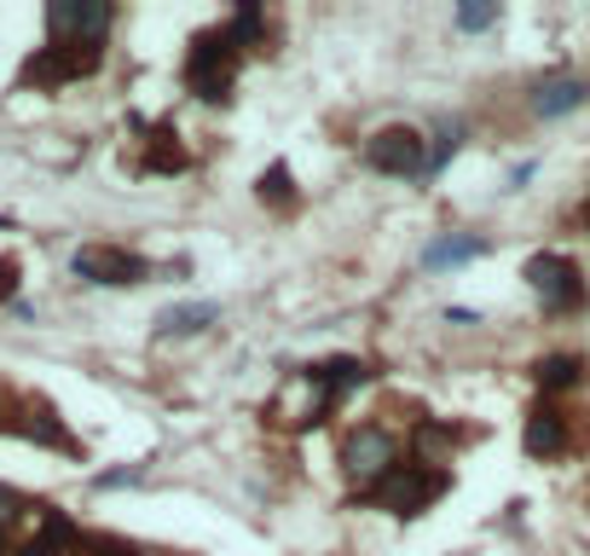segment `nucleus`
Returning a JSON list of instances; mask_svg holds the SVG:
<instances>
[{"mask_svg":"<svg viewBox=\"0 0 590 556\" xmlns=\"http://www.w3.org/2000/svg\"><path fill=\"white\" fill-rule=\"evenodd\" d=\"M99 64H105V47H70V41H46V47H35V53L23 59V70H18V87L59 93V87H70V82H82V75H93Z\"/></svg>","mask_w":590,"mask_h":556,"instance_id":"obj_4","label":"nucleus"},{"mask_svg":"<svg viewBox=\"0 0 590 556\" xmlns=\"http://www.w3.org/2000/svg\"><path fill=\"white\" fill-rule=\"evenodd\" d=\"M111 23H116V7H105V0H53L46 7V41L105 47Z\"/></svg>","mask_w":590,"mask_h":556,"instance_id":"obj_8","label":"nucleus"},{"mask_svg":"<svg viewBox=\"0 0 590 556\" xmlns=\"http://www.w3.org/2000/svg\"><path fill=\"white\" fill-rule=\"evenodd\" d=\"M192 157H186V145H179V134L174 128H157V134H151V157L139 163L145 174H179V168H186Z\"/></svg>","mask_w":590,"mask_h":556,"instance_id":"obj_18","label":"nucleus"},{"mask_svg":"<svg viewBox=\"0 0 590 556\" xmlns=\"http://www.w3.org/2000/svg\"><path fill=\"white\" fill-rule=\"evenodd\" d=\"M532 174H538V163H516V168H509V186H504V192H521Z\"/></svg>","mask_w":590,"mask_h":556,"instance_id":"obj_25","label":"nucleus"},{"mask_svg":"<svg viewBox=\"0 0 590 556\" xmlns=\"http://www.w3.org/2000/svg\"><path fill=\"white\" fill-rule=\"evenodd\" d=\"M584 99H590V82H579V75H550V82H538V87H532V116L556 122V116L579 111Z\"/></svg>","mask_w":590,"mask_h":556,"instance_id":"obj_12","label":"nucleus"},{"mask_svg":"<svg viewBox=\"0 0 590 556\" xmlns=\"http://www.w3.org/2000/svg\"><path fill=\"white\" fill-rule=\"evenodd\" d=\"M30 511H35V498H30V493H18V487H7V482H0V534L12 539V527H23V522H30Z\"/></svg>","mask_w":590,"mask_h":556,"instance_id":"obj_21","label":"nucleus"},{"mask_svg":"<svg viewBox=\"0 0 590 556\" xmlns=\"http://www.w3.org/2000/svg\"><path fill=\"white\" fill-rule=\"evenodd\" d=\"M82 534L87 527L70 511H59V504H35L30 522H23V534H18V545H12V556H75L82 550Z\"/></svg>","mask_w":590,"mask_h":556,"instance_id":"obj_7","label":"nucleus"},{"mask_svg":"<svg viewBox=\"0 0 590 556\" xmlns=\"http://www.w3.org/2000/svg\"><path fill=\"white\" fill-rule=\"evenodd\" d=\"M0 556H12V539H7V534H0Z\"/></svg>","mask_w":590,"mask_h":556,"instance_id":"obj_28","label":"nucleus"},{"mask_svg":"<svg viewBox=\"0 0 590 556\" xmlns=\"http://www.w3.org/2000/svg\"><path fill=\"white\" fill-rule=\"evenodd\" d=\"M70 272L82 278V285H105V290H127V285H145L151 278V261L134 256V249L122 244H87L70 256Z\"/></svg>","mask_w":590,"mask_h":556,"instance_id":"obj_6","label":"nucleus"},{"mask_svg":"<svg viewBox=\"0 0 590 556\" xmlns=\"http://www.w3.org/2000/svg\"><path fill=\"white\" fill-rule=\"evenodd\" d=\"M359 157H365V168L394 174V181H423L428 174V140L417 128H405V122H394V128H376Z\"/></svg>","mask_w":590,"mask_h":556,"instance_id":"obj_5","label":"nucleus"},{"mask_svg":"<svg viewBox=\"0 0 590 556\" xmlns=\"http://www.w3.org/2000/svg\"><path fill=\"white\" fill-rule=\"evenodd\" d=\"M584 371H590V365L579 360V353H545V360L532 365V383L545 389V400H550V394L579 389V383H584Z\"/></svg>","mask_w":590,"mask_h":556,"instance_id":"obj_14","label":"nucleus"},{"mask_svg":"<svg viewBox=\"0 0 590 556\" xmlns=\"http://www.w3.org/2000/svg\"><path fill=\"white\" fill-rule=\"evenodd\" d=\"M446 319H452V325H475L480 313H475V308H446Z\"/></svg>","mask_w":590,"mask_h":556,"instance_id":"obj_26","label":"nucleus"},{"mask_svg":"<svg viewBox=\"0 0 590 556\" xmlns=\"http://www.w3.org/2000/svg\"><path fill=\"white\" fill-rule=\"evenodd\" d=\"M337 459H342V475H348L359 493L382 487V482H389V475L405 464V459H400V435H394L389 423H371V418L342 429V452H337Z\"/></svg>","mask_w":590,"mask_h":556,"instance_id":"obj_1","label":"nucleus"},{"mask_svg":"<svg viewBox=\"0 0 590 556\" xmlns=\"http://www.w3.org/2000/svg\"><path fill=\"white\" fill-rule=\"evenodd\" d=\"M220 30L232 35L238 53H267V30H272V23H267V7H238Z\"/></svg>","mask_w":590,"mask_h":556,"instance_id":"obj_16","label":"nucleus"},{"mask_svg":"<svg viewBox=\"0 0 590 556\" xmlns=\"http://www.w3.org/2000/svg\"><path fill=\"white\" fill-rule=\"evenodd\" d=\"M139 475H145V470H105V475H99V493H116V487H139Z\"/></svg>","mask_w":590,"mask_h":556,"instance_id":"obj_23","label":"nucleus"},{"mask_svg":"<svg viewBox=\"0 0 590 556\" xmlns=\"http://www.w3.org/2000/svg\"><path fill=\"white\" fill-rule=\"evenodd\" d=\"M521 446H527V459H561V452L573 446V418L561 412L556 400H538V406L527 412Z\"/></svg>","mask_w":590,"mask_h":556,"instance_id":"obj_11","label":"nucleus"},{"mask_svg":"<svg viewBox=\"0 0 590 556\" xmlns=\"http://www.w3.org/2000/svg\"><path fill=\"white\" fill-rule=\"evenodd\" d=\"M215 319H220L215 301H179V308L157 313V337H197V331H209Z\"/></svg>","mask_w":590,"mask_h":556,"instance_id":"obj_15","label":"nucleus"},{"mask_svg":"<svg viewBox=\"0 0 590 556\" xmlns=\"http://www.w3.org/2000/svg\"><path fill=\"white\" fill-rule=\"evenodd\" d=\"M464 145H469V122H441V134H434V145H428V174H423V181H434V174H441Z\"/></svg>","mask_w":590,"mask_h":556,"instance_id":"obj_19","label":"nucleus"},{"mask_svg":"<svg viewBox=\"0 0 590 556\" xmlns=\"http://www.w3.org/2000/svg\"><path fill=\"white\" fill-rule=\"evenodd\" d=\"M255 197H261V204H272V209H296V204H301V192H296V174H290V163H272V168H261V181H255Z\"/></svg>","mask_w":590,"mask_h":556,"instance_id":"obj_17","label":"nucleus"},{"mask_svg":"<svg viewBox=\"0 0 590 556\" xmlns=\"http://www.w3.org/2000/svg\"><path fill=\"white\" fill-rule=\"evenodd\" d=\"M12 412H18V394H12L7 383H0V435L12 429Z\"/></svg>","mask_w":590,"mask_h":556,"instance_id":"obj_24","label":"nucleus"},{"mask_svg":"<svg viewBox=\"0 0 590 556\" xmlns=\"http://www.w3.org/2000/svg\"><path fill=\"white\" fill-rule=\"evenodd\" d=\"M75 556H151L139 539H122V534H93V527H87V534H82V550H75Z\"/></svg>","mask_w":590,"mask_h":556,"instance_id":"obj_20","label":"nucleus"},{"mask_svg":"<svg viewBox=\"0 0 590 556\" xmlns=\"http://www.w3.org/2000/svg\"><path fill=\"white\" fill-rule=\"evenodd\" d=\"M579 226H584V233H590V197H584V209H579Z\"/></svg>","mask_w":590,"mask_h":556,"instance_id":"obj_27","label":"nucleus"},{"mask_svg":"<svg viewBox=\"0 0 590 556\" xmlns=\"http://www.w3.org/2000/svg\"><path fill=\"white\" fill-rule=\"evenodd\" d=\"M238 64H244V53L232 47V35H226L220 23L203 30L192 41V53H186V93L203 99V105H226L232 87H238Z\"/></svg>","mask_w":590,"mask_h":556,"instance_id":"obj_2","label":"nucleus"},{"mask_svg":"<svg viewBox=\"0 0 590 556\" xmlns=\"http://www.w3.org/2000/svg\"><path fill=\"white\" fill-rule=\"evenodd\" d=\"M521 278L538 290V301H545V313H573V308H584V301H590L584 272H579L568 256H532Z\"/></svg>","mask_w":590,"mask_h":556,"instance_id":"obj_9","label":"nucleus"},{"mask_svg":"<svg viewBox=\"0 0 590 556\" xmlns=\"http://www.w3.org/2000/svg\"><path fill=\"white\" fill-rule=\"evenodd\" d=\"M457 30H464V35H480V30H493V23H498V0H493V7H457Z\"/></svg>","mask_w":590,"mask_h":556,"instance_id":"obj_22","label":"nucleus"},{"mask_svg":"<svg viewBox=\"0 0 590 556\" xmlns=\"http://www.w3.org/2000/svg\"><path fill=\"white\" fill-rule=\"evenodd\" d=\"M7 435L35 441V446H46V452H75V435L64 429V418L53 412V400H41V394H18V412H12Z\"/></svg>","mask_w":590,"mask_h":556,"instance_id":"obj_10","label":"nucleus"},{"mask_svg":"<svg viewBox=\"0 0 590 556\" xmlns=\"http://www.w3.org/2000/svg\"><path fill=\"white\" fill-rule=\"evenodd\" d=\"M446 493H452V470L405 459L382 487L359 493V504H376V511H389V516H423V511H434V504H441Z\"/></svg>","mask_w":590,"mask_h":556,"instance_id":"obj_3","label":"nucleus"},{"mask_svg":"<svg viewBox=\"0 0 590 556\" xmlns=\"http://www.w3.org/2000/svg\"><path fill=\"white\" fill-rule=\"evenodd\" d=\"M486 256V238H469V233H446V238H434L423 249V267L428 272H446V267H469Z\"/></svg>","mask_w":590,"mask_h":556,"instance_id":"obj_13","label":"nucleus"},{"mask_svg":"<svg viewBox=\"0 0 590 556\" xmlns=\"http://www.w3.org/2000/svg\"><path fill=\"white\" fill-rule=\"evenodd\" d=\"M151 556H192V550H151Z\"/></svg>","mask_w":590,"mask_h":556,"instance_id":"obj_29","label":"nucleus"}]
</instances>
